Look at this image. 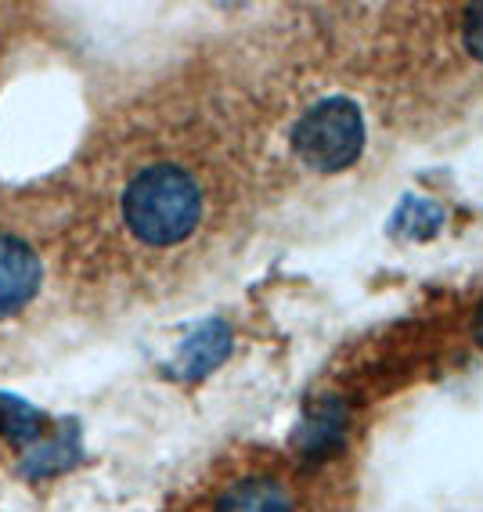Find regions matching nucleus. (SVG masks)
<instances>
[{"label": "nucleus", "instance_id": "f257e3e1", "mask_svg": "<svg viewBox=\"0 0 483 512\" xmlns=\"http://www.w3.org/2000/svg\"><path fill=\"white\" fill-rule=\"evenodd\" d=\"M123 220L145 246L184 242L202 220V188L184 166L155 163L123 192Z\"/></svg>", "mask_w": 483, "mask_h": 512}, {"label": "nucleus", "instance_id": "f03ea898", "mask_svg": "<svg viewBox=\"0 0 483 512\" xmlns=\"http://www.w3.org/2000/svg\"><path fill=\"white\" fill-rule=\"evenodd\" d=\"M296 156L318 170V174H339L357 163L365 148V116L350 98H325L310 105L292 130Z\"/></svg>", "mask_w": 483, "mask_h": 512}, {"label": "nucleus", "instance_id": "1a4fd4ad", "mask_svg": "<svg viewBox=\"0 0 483 512\" xmlns=\"http://www.w3.org/2000/svg\"><path fill=\"white\" fill-rule=\"evenodd\" d=\"M465 47L483 62V4L469 8V15H465Z\"/></svg>", "mask_w": 483, "mask_h": 512}, {"label": "nucleus", "instance_id": "39448f33", "mask_svg": "<svg viewBox=\"0 0 483 512\" xmlns=\"http://www.w3.org/2000/svg\"><path fill=\"white\" fill-rule=\"evenodd\" d=\"M228 354H231V329L224 321H206L199 332H192V336L184 339L181 354L174 361V372L181 379H202V375L213 372Z\"/></svg>", "mask_w": 483, "mask_h": 512}, {"label": "nucleus", "instance_id": "423d86ee", "mask_svg": "<svg viewBox=\"0 0 483 512\" xmlns=\"http://www.w3.org/2000/svg\"><path fill=\"white\" fill-rule=\"evenodd\" d=\"M217 512H292V498L271 476H249L220 498Z\"/></svg>", "mask_w": 483, "mask_h": 512}, {"label": "nucleus", "instance_id": "20e7f679", "mask_svg": "<svg viewBox=\"0 0 483 512\" xmlns=\"http://www.w3.org/2000/svg\"><path fill=\"white\" fill-rule=\"evenodd\" d=\"M347 437V408L336 397H321L310 404L303 422L296 426V448L307 458H325L343 444Z\"/></svg>", "mask_w": 483, "mask_h": 512}, {"label": "nucleus", "instance_id": "9d476101", "mask_svg": "<svg viewBox=\"0 0 483 512\" xmlns=\"http://www.w3.org/2000/svg\"><path fill=\"white\" fill-rule=\"evenodd\" d=\"M476 332H480V339H483V311H480V321H476Z\"/></svg>", "mask_w": 483, "mask_h": 512}, {"label": "nucleus", "instance_id": "7ed1b4c3", "mask_svg": "<svg viewBox=\"0 0 483 512\" xmlns=\"http://www.w3.org/2000/svg\"><path fill=\"white\" fill-rule=\"evenodd\" d=\"M40 289L37 253L11 235H0V318L22 311Z\"/></svg>", "mask_w": 483, "mask_h": 512}, {"label": "nucleus", "instance_id": "0eeeda50", "mask_svg": "<svg viewBox=\"0 0 483 512\" xmlns=\"http://www.w3.org/2000/svg\"><path fill=\"white\" fill-rule=\"evenodd\" d=\"M444 206H437L433 199H422V195H408V199L393 210L390 231L404 242H426L444 228Z\"/></svg>", "mask_w": 483, "mask_h": 512}, {"label": "nucleus", "instance_id": "6e6552de", "mask_svg": "<svg viewBox=\"0 0 483 512\" xmlns=\"http://www.w3.org/2000/svg\"><path fill=\"white\" fill-rule=\"evenodd\" d=\"M40 430H44V419H40L37 408H29L19 397L0 394V433H4V437L29 444V440L40 437Z\"/></svg>", "mask_w": 483, "mask_h": 512}]
</instances>
